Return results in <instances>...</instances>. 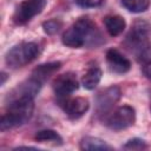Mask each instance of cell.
Masks as SVG:
<instances>
[{
	"label": "cell",
	"mask_w": 151,
	"mask_h": 151,
	"mask_svg": "<svg viewBox=\"0 0 151 151\" xmlns=\"http://www.w3.org/2000/svg\"><path fill=\"white\" fill-rule=\"evenodd\" d=\"M61 27H63V22L59 19H51V20L42 22V29L48 35H53L58 33Z\"/></svg>",
	"instance_id": "obj_17"
},
{
	"label": "cell",
	"mask_w": 151,
	"mask_h": 151,
	"mask_svg": "<svg viewBox=\"0 0 151 151\" xmlns=\"http://www.w3.org/2000/svg\"><path fill=\"white\" fill-rule=\"evenodd\" d=\"M150 110H151V101H150Z\"/></svg>",
	"instance_id": "obj_23"
},
{
	"label": "cell",
	"mask_w": 151,
	"mask_h": 151,
	"mask_svg": "<svg viewBox=\"0 0 151 151\" xmlns=\"http://www.w3.org/2000/svg\"><path fill=\"white\" fill-rule=\"evenodd\" d=\"M122 5L132 13H143L150 6V0H122Z\"/></svg>",
	"instance_id": "obj_16"
},
{
	"label": "cell",
	"mask_w": 151,
	"mask_h": 151,
	"mask_svg": "<svg viewBox=\"0 0 151 151\" xmlns=\"http://www.w3.org/2000/svg\"><path fill=\"white\" fill-rule=\"evenodd\" d=\"M120 96H122V91L116 85L109 86L101 90L100 92H98L94 99L97 113L100 116H107L111 112L112 107L120 99Z\"/></svg>",
	"instance_id": "obj_7"
},
{
	"label": "cell",
	"mask_w": 151,
	"mask_h": 151,
	"mask_svg": "<svg viewBox=\"0 0 151 151\" xmlns=\"http://www.w3.org/2000/svg\"><path fill=\"white\" fill-rule=\"evenodd\" d=\"M1 83H0V85L2 86V85H5V83H6V79H7V74L5 73V72H1Z\"/></svg>",
	"instance_id": "obj_22"
},
{
	"label": "cell",
	"mask_w": 151,
	"mask_h": 151,
	"mask_svg": "<svg viewBox=\"0 0 151 151\" xmlns=\"http://www.w3.org/2000/svg\"><path fill=\"white\" fill-rule=\"evenodd\" d=\"M61 67V63L60 61H51V63H46V64H41L39 66H37L32 73L31 77L34 78L35 80H38L39 83H41L42 85L46 83V80L54 74L59 68Z\"/></svg>",
	"instance_id": "obj_11"
},
{
	"label": "cell",
	"mask_w": 151,
	"mask_h": 151,
	"mask_svg": "<svg viewBox=\"0 0 151 151\" xmlns=\"http://www.w3.org/2000/svg\"><path fill=\"white\" fill-rule=\"evenodd\" d=\"M40 54V46L33 41H22L9 48L5 55L6 65L11 68H20L31 64Z\"/></svg>",
	"instance_id": "obj_3"
},
{
	"label": "cell",
	"mask_w": 151,
	"mask_h": 151,
	"mask_svg": "<svg viewBox=\"0 0 151 151\" xmlns=\"http://www.w3.org/2000/svg\"><path fill=\"white\" fill-rule=\"evenodd\" d=\"M143 73L146 78L151 79V61L145 63V65L143 66Z\"/></svg>",
	"instance_id": "obj_21"
},
{
	"label": "cell",
	"mask_w": 151,
	"mask_h": 151,
	"mask_svg": "<svg viewBox=\"0 0 151 151\" xmlns=\"http://www.w3.org/2000/svg\"><path fill=\"white\" fill-rule=\"evenodd\" d=\"M53 91L57 97L60 99H65L70 97L74 91L78 90L79 83L73 72H67L58 76L53 81Z\"/></svg>",
	"instance_id": "obj_8"
},
{
	"label": "cell",
	"mask_w": 151,
	"mask_h": 151,
	"mask_svg": "<svg viewBox=\"0 0 151 151\" xmlns=\"http://www.w3.org/2000/svg\"><path fill=\"white\" fill-rule=\"evenodd\" d=\"M147 147V144L144 139H140V138H132V139H129L124 145H123V149L124 150H144Z\"/></svg>",
	"instance_id": "obj_18"
},
{
	"label": "cell",
	"mask_w": 151,
	"mask_h": 151,
	"mask_svg": "<svg viewBox=\"0 0 151 151\" xmlns=\"http://www.w3.org/2000/svg\"><path fill=\"white\" fill-rule=\"evenodd\" d=\"M47 0H25L15 9L13 21L17 25H25L45 8Z\"/></svg>",
	"instance_id": "obj_6"
},
{
	"label": "cell",
	"mask_w": 151,
	"mask_h": 151,
	"mask_svg": "<svg viewBox=\"0 0 151 151\" xmlns=\"http://www.w3.org/2000/svg\"><path fill=\"white\" fill-rule=\"evenodd\" d=\"M139 60L147 63L151 61V46H146L140 53H139Z\"/></svg>",
	"instance_id": "obj_20"
},
{
	"label": "cell",
	"mask_w": 151,
	"mask_h": 151,
	"mask_svg": "<svg viewBox=\"0 0 151 151\" xmlns=\"http://www.w3.org/2000/svg\"><path fill=\"white\" fill-rule=\"evenodd\" d=\"M103 2V0H77V4L81 7L90 8V7H97Z\"/></svg>",
	"instance_id": "obj_19"
},
{
	"label": "cell",
	"mask_w": 151,
	"mask_h": 151,
	"mask_svg": "<svg viewBox=\"0 0 151 151\" xmlns=\"http://www.w3.org/2000/svg\"><path fill=\"white\" fill-rule=\"evenodd\" d=\"M106 61L110 70L114 73H126L131 68V61L117 48H110L106 52Z\"/></svg>",
	"instance_id": "obj_10"
},
{
	"label": "cell",
	"mask_w": 151,
	"mask_h": 151,
	"mask_svg": "<svg viewBox=\"0 0 151 151\" xmlns=\"http://www.w3.org/2000/svg\"><path fill=\"white\" fill-rule=\"evenodd\" d=\"M34 98L29 96H20L8 98V105L6 112L1 116L0 130L2 132L15 129L27 123L34 110Z\"/></svg>",
	"instance_id": "obj_2"
},
{
	"label": "cell",
	"mask_w": 151,
	"mask_h": 151,
	"mask_svg": "<svg viewBox=\"0 0 151 151\" xmlns=\"http://www.w3.org/2000/svg\"><path fill=\"white\" fill-rule=\"evenodd\" d=\"M80 149L85 151H109L112 150V146L98 137L86 136L80 140Z\"/></svg>",
	"instance_id": "obj_13"
},
{
	"label": "cell",
	"mask_w": 151,
	"mask_h": 151,
	"mask_svg": "<svg viewBox=\"0 0 151 151\" xmlns=\"http://www.w3.org/2000/svg\"><path fill=\"white\" fill-rule=\"evenodd\" d=\"M61 107L64 110V112L71 118V119H78L81 116H84L88 107H90V103L86 98L84 97H76V98H65L61 99L60 101Z\"/></svg>",
	"instance_id": "obj_9"
},
{
	"label": "cell",
	"mask_w": 151,
	"mask_h": 151,
	"mask_svg": "<svg viewBox=\"0 0 151 151\" xmlns=\"http://www.w3.org/2000/svg\"><path fill=\"white\" fill-rule=\"evenodd\" d=\"M63 44L71 48L98 47L104 44V38L97 25L87 17L79 18L63 34Z\"/></svg>",
	"instance_id": "obj_1"
},
{
	"label": "cell",
	"mask_w": 151,
	"mask_h": 151,
	"mask_svg": "<svg viewBox=\"0 0 151 151\" xmlns=\"http://www.w3.org/2000/svg\"><path fill=\"white\" fill-rule=\"evenodd\" d=\"M103 21L107 33L112 37L119 35L126 27V21L120 15H106Z\"/></svg>",
	"instance_id": "obj_12"
},
{
	"label": "cell",
	"mask_w": 151,
	"mask_h": 151,
	"mask_svg": "<svg viewBox=\"0 0 151 151\" xmlns=\"http://www.w3.org/2000/svg\"><path fill=\"white\" fill-rule=\"evenodd\" d=\"M101 74H103V72L98 66L88 67L87 71L84 73L83 78H81L83 86L87 90H93L99 84V81L101 79Z\"/></svg>",
	"instance_id": "obj_14"
},
{
	"label": "cell",
	"mask_w": 151,
	"mask_h": 151,
	"mask_svg": "<svg viewBox=\"0 0 151 151\" xmlns=\"http://www.w3.org/2000/svg\"><path fill=\"white\" fill-rule=\"evenodd\" d=\"M136 123V110L130 105H123L117 107L113 112H110L105 118V124L113 131H122Z\"/></svg>",
	"instance_id": "obj_5"
},
{
	"label": "cell",
	"mask_w": 151,
	"mask_h": 151,
	"mask_svg": "<svg viewBox=\"0 0 151 151\" xmlns=\"http://www.w3.org/2000/svg\"><path fill=\"white\" fill-rule=\"evenodd\" d=\"M150 33H151V25L146 20L138 19L132 24L124 40V45L126 46L127 50L140 53L147 46Z\"/></svg>",
	"instance_id": "obj_4"
},
{
	"label": "cell",
	"mask_w": 151,
	"mask_h": 151,
	"mask_svg": "<svg viewBox=\"0 0 151 151\" xmlns=\"http://www.w3.org/2000/svg\"><path fill=\"white\" fill-rule=\"evenodd\" d=\"M34 139L37 142H40V143H52L54 145H63L61 136L57 131L50 130V129L38 131L34 136Z\"/></svg>",
	"instance_id": "obj_15"
}]
</instances>
